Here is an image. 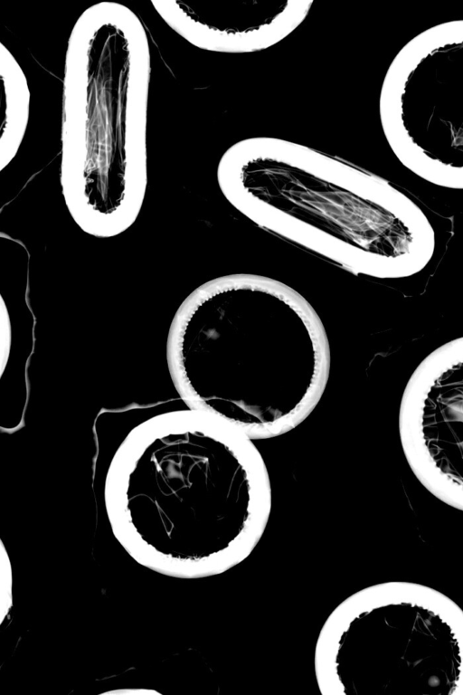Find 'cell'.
<instances>
[{"label":"cell","instance_id":"277c9868","mask_svg":"<svg viewBox=\"0 0 463 695\" xmlns=\"http://www.w3.org/2000/svg\"><path fill=\"white\" fill-rule=\"evenodd\" d=\"M150 78L148 36L135 12L104 1L80 14L64 59L61 186L90 235H118L141 211Z\"/></svg>","mask_w":463,"mask_h":695},{"label":"cell","instance_id":"8992f818","mask_svg":"<svg viewBox=\"0 0 463 695\" xmlns=\"http://www.w3.org/2000/svg\"><path fill=\"white\" fill-rule=\"evenodd\" d=\"M379 116L407 169L463 189V19L433 25L399 50L383 80Z\"/></svg>","mask_w":463,"mask_h":695},{"label":"cell","instance_id":"9c48e42d","mask_svg":"<svg viewBox=\"0 0 463 695\" xmlns=\"http://www.w3.org/2000/svg\"><path fill=\"white\" fill-rule=\"evenodd\" d=\"M0 73L4 84V119L0 136V170L16 156L24 138L31 94L26 76L12 52L0 43Z\"/></svg>","mask_w":463,"mask_h":695},{"label":"cell","instance_id":"7a4b0ae2","mask_svg":"<svg viewBox=\"0 0 463 695\" xmlns=\"http://www.w3.org/2000/svg\"><path fill=\"white\" fill-rule=\"evenodd\" d=\"M166 361L188 409L257 440L284 434L313 412L329 378L330 347L297 290L267 276L230 274L180 304Z\"/></svg>","mask_w":463,"mask_h":695},{"label":"cell","instance_id":"30bf717a","mask_svg":"<svg viewBox=\"0 0 463 695\" xmlns=\"http://www.w3.org/2000/svg\"><path fill=\"white\" fill-rule=\"evenodd\" d=\"M10 344H11V324H10L9 313L3 298H1V347H2L1 354H2L3 363H5V361L7 360V357L9 355Z\"/></svg>","mask_w":463,"mask_h":695},{"label":"cell","instance_id":"52a82bcc","mask_svg":"<svg viewBox=\"0 0 463 695\" xmlns=\"http://www.w3.org/2000/svg\"><path fill=\"white\" fill-rule=\"evenodd\" d=\"M399 435L405 459L436 499L463 511V336L432 350L402 395Z\"/></svg>","mask_w":463,"mask_h":695},{"label":"cell","instance_id":"6da1fadb","mask_svg":"<svg viewBox=\"0 0 463 695\" xmlns=\"http://www.w3.org/2000/svg\"><path fill=\"white\" fill-rule=\"evenodd\" d=\"M252 440L187 409L135 427L108 471L115 536L142 565L181 578L222 574L260 542L271 487Z\"/></svg>","mask_w":463,"mask_h":695},{"label":"cell","instance_id":"5b68a950","mask_svg":"<svg viewBox=\"0 0 463 695\" xmlns=\"http://www.w3.org/2000/svg\"><path fill=\"white\" fill-rule=\"evenodd\" d=\"M314 666L323 695H463V609L416 582L366 586L326 619Z\"/></svg>","mask_w":463,"mask_h":695},{"label":"cell","instance_id":"ba28073f","mask_svg":"<svg viewBox=\"0 0 463 695\" xmlns=\"http://www.w3.org/2000/svg\"><path fill=\"white\" fill-rule=\"evenodd\" d=\"M164 22L192 45L220 53L267 50L308 16L311 0L151 1Z\"/></svg>","mask_w":463,"mask_h":695},{"label":"cell","instance_id":"3957f363","mask_svg":"<svg viewBox=\"0 0 463 695\" xmlns=\"http://www.w3.org/2000/svg\"><path fill=\"white\" fill-rule=\"evenodd\" d=\"M224 197L259 226L357 274L399 279L435 250L423 211L383 177L295 141L252 137L220 157Z\"/></svg>","mask_w":463,"mask_h":695}]
</instances>
